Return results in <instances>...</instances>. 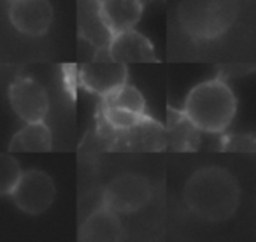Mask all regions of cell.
<instances>
[{"mask_svg":"<svg viewBox=\"0 0 256 242\" xmlns=\"http://www.w3.org/2000/svg\"><path fill=\"white\" fill-rule=\"evenodd\" d=\"M54 193V182L46 172L26 170L22 172L11 196L20 210L26 214H40L51 207Z\"/></svg>","mask_w":256,"mask_h":242,"instance_id":"cell-5","label":"cell"},{"mask_svg":"<svg viewBox=\"0 0 256 242\" xmlns=\"http://www.w3.org/2000/svg\"><path fill=\"white\" fill-rule=\"evenodd\" d=\"M109 60L118 64H150L156 62L154 48L146 36L137 32L136 28H128L123 32H118L110 36L109 48Z\"/></svg>","mask_w":256,"mask_h":242,"instance_id":"cell-8","label":"cell"},{"mask_svg":"<svg viewBox=\"0 0 256 242\" xmlns=\"http://www.w3.org/2000/svg\"><path fill=\"white\" fill-rule=\"evenodd\" d=\"M128 79V68L118 62H93L79 68V82L86 92L106 96Z\"/></svg>","mask_w":256,"mask_h":242,"instance_id":"cell-9","label":"cell"},{"mask_svg":"<svg viewBox=\"0 0 256 242\" xmlns=\"http://www.w3.org/2000/svg\"><path fill=\"white\" fill-rule=\"evenodd\" d=\"M151 198V184L144 176L121 174L110 179L102 193L104 207L116 214H132Z\"/></svg>","mask_w":256,"mask_h":242,"instance_id":"cell-4","label":"cell"},{"mask_svg":"<svg viewBox=\"0 0 256 242\" xmlns=\"http://www.w3.org/2000/svg\"><path fill=\"white\" fill-rule=\"evenodd\" d=\"M12 110L25 123L44 121L50 112V95L46 88L34 78H20L9 88Z\"/></svg>","mask_w":256,"mask_h":242,"instance_id":"cell-6","label":"cell"},{"mask_svg":"<svg viewBox=\"0 0 256 242\" xmlns=\"http://www.w3.org/2000/svg\"><path fill=\"white\" fill-rule=\"evenodd\" d=\"M102 104L112 107H121V109L132 110V112L137 114H148V106L142 93L136 86L128 84V82L121 84L120 88L110 92L109 95L102 96Z\"/></svg>","mask_w":256,"mask_h":242,"instance_id":"cell-13","label":"cell"},{"mask_svg":"<svg viewBox=\"0 0 256 242\" xmlns=\"http://www.w3.org/2000/svg\"><path fill=\"white\" fill-rule=\"evenodd\" d=\"M168 130H170L172 146L178 150H188L190 148V137L195 136L198 130L188 121V118L181 110H168Z\"/></svg>","mask_w":256,"mask_h":242,"instance_id":"cell-15","label":"cell"},{"mask_svg":"<svg viewBox=\"0 0 256 242\" xmlns=\"http://www.w3.org/2000/svg\"><path fill=\"white\" fill-rule=\"evenodd\" d=\"M9 2H11V0H9Z\"/></svg>","mask_w":256,"mask_h":242,"instance_id":"cell-17","label":"cell"},{"mask_svg":"<svg viewBox=\"0 0 256 242\" xmlns=\"http://www.w3.org/2000/svg\"><path fill=\"white\" fill-rule=\"evenodd\" d=\"M102 116L110 128L121 130V132L139 128V126H144L146 123H153L148 114H137L132 112V110L121 109V107L106 106V104H102Z\"/></svg>","mask_w":256,"mask_h":242,"instance_id":"cell-14","label":"cell"},{"mask_svg":"<svg viewBox=\"0 0 256 242\" xmlns=\"http://www.w3.org/2000/svg\"><path fill=\"white\" fill-rule=\"evenodd\" d=\"M237 12V0H181L178 20L192 39L212 40L234 26Z\"/></svg>","mask_w":256,"mask_h":242,"instance_id":"cell-3","label":"cell"},{"mask_svg":"<svg viewBox=\"0 0 256 242\" xmlns=\"http://www.w3.org/2000/svg\"><path fill=\"white\" fill-rule=\"evenodd\" d=\"M123 235V226L116 212L107 207L93 210L79 228V240L109 242L120 240Z\"/></svg>","mask_w":256,"mask_h":242,"instance_id":"cell-11","label":"cell"},{"mask_svg":"<svg viewBox=\"0 0 256 242\" xmlns=\"http://www.w3.org/2000/svg\"><path fill=\"white\" fill-rule=\"evenodd\" d=\"M98 14L102 25L109 34H118L128 28H136L142 16L140 0H100Z\"/></svg>","mask_w":256,"mask_h":242,"instance_id":"cell-10","label":"cell"},{"mask_svg":"<svg viewBox=\"0 0 256 242\" xmlns=\"http://www.w3.org/2000/svg\"><path fill=\"white\" fill-rule=\"evenodd\" d=\"M181 112L196 130L221 134L234 121L237 100L223 79H207L188 93Z\"/></svg>","mask_w":256,"mask_h":242,"instance_id":"cell-2","label":"cell"},{"mask_svg":"<svg viewBox=\"0 0 256 242\" xmlns=\"http://www.w3.org/2000/svg\"><path fill=\"white\" fill-rule=\"evenodd\" d=\"M9 20L18 32L39 37L53 23V8L48 0H11Z\"/></svg>","mask_w":256,"mask_h":242,"instance_id":"cell-7","label":"cell"},{"mask_svg":"<svg viewBox=\"0 0 256 242\" xmlns=\"http://www.w3.org/2000/svg\"><path fill=\"white\" fill-rule=\"evenodd\" d=\"M18 160L9 153H0V196L11 195L12 188L22 176Z\"/></svg>","mask_w":256,"mask_h":242,"instance_id":"cell-16","label":"cell"},{"mask_svg":"<svg viewBox=\"0 0 256 242\" xmlns=\"http://www.w3.org/2000/svg\"><path fill=\"white\" fill-rule=\"evenodd\" d=\"M53 148V136L44 121H30L12 136L9 151L12 153H48Z\"/></svg>","mask_w":256,"mask_h":242,"instance_id":"cell-12","label":"cell"},{"mask_svg":"<svg viewBox=\"0 0 256 242\" xmlns=\"http://www.w3.org/2000/svg\"><path fill=\"white\" fill-rule=\"evenodd\" d=\"M184 202L198 218L210 223L226 221L240 202V188L232 172L221 167H204L188 179Z\"/></svg>","mask_w":256,"mask_h":242,"instance_id":"cell-1","label":"cell"}]
</instances>
